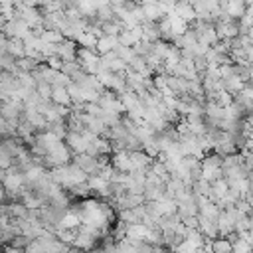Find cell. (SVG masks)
I'll list each match as a JSON object with an SVG mask.
<instances>
[{
    "instance_id": "obj_18",
    "label": "cell",
    "mask_w": 253,
    "mask_h": 253,
    "mask_svg": "<svg viewBox=\"0 0 253 253\" xmlns=\"http://www.w3.org/2000/svg\"><path fill=\"white\" fill-rule=\"evenodd\" d=\"M6 132H10V126H8V121L0 117V134H6Z\"/></svg>"
},
{
    "instance_id": "obj_6",
    "label": "cell",
    "mask_w": 253,
    "mask_h": 253,
    "mask_svg": "<svg viewBox=\"0 0 253 253\" xmlns=\"http://www.w3.org/2000/svg\"><path fill=\"white\" fill-rule=\"evenodd\" d=\"M119 45H121L119 43V38H115V36H103V38L97 40V47L95 49L99 51V55H107V53L115 51Z\"/></svg>"
},
{
    "instance_id": "obj_13",
    "label": "cell",
    "mask_w": 253,
    "mask_h": 253,
    "mask_svg": "<svg viewBox=\"0 0 253 253\" xmlns=\"http://www.w3.org/2000/svg\"><path fill=\"white\" fill-rule=\"evenodd\" d=\"M6 211L14 219H28V215H30V210L24 204H10V206H6Z\"/></svg>"
},
{
    "instance_id": "obj_16",
    "label": "cell",
    "mask_w": 253,
    "mask_h": 253,
    "mask_svg": "<svg viewBox=\"0 0 253 253\" xmlns=\"http://www.w3.org/2000/svg\"><path fill=\"white\" fill-rule=\"evenodd\" d=\"M45 61H47L45 65H47L49 69H55V71H61V69H63V61H61L57 55H53V57H49V59H45Z\"/></svg>"
},
{
    "instance_id": "obj_22",
    "label": "cell",
    "mask_w": 253,
    "mask_h": 253,
    "mask_svg": "<svg viewBox=\"0 0 253 253\" xmlns=\"http://www.w3.org/2000/svg\"><path fill=\"white\" fill-rule=\"evenodd\" d=\"M0 71H2V67H0Z\"/></svg>"
},
{
    "instance_id": "obj_4",
    "label": "cell",
    "mask_w": 253,
    "mask_h": 253,
    "mask_svg": "<svg viewBox=\"0 0 253 253\" xmlns=\"http://www.w3.org/2000/svg\"><path fill=\"white\" fill-rule=\"evenodd\" d=\"M65 144H67V148L77 156V154H85L87 152V146H89V142L81 136V132H67V136H65Z\"/></svg>"
},
{
    "instance_id": "obj_20",
    "label": "cell",
    "mask_w": 253,
    "mask_h": 253,
    "mask_svg": "<svg viewBox=\"0 0 253 253\" xmlns=\"http://www.w3.org/2000/svg\"><path fill=\"white\" fill-rule=\"evenodd\" d=\"M4 26H6V20H4V16L0 14V30H4Z\"/></svg>"
},
{
    "instance_id": "obj_21",
    "label": "cell",
    "mask_w": 253,
    "mask_h": 253,
    "mask_svg": "<svg viewBox=\"0 0 253 253\" xmlns=\"http://www.w3.org/2000/svg\"><path fill=\"white\" fill-rule=\"evenodd\" d=\"M247 36H249V38H251V42H253V28H251V30L247 32Z\"/></svg>"
},
{
    "instance_id": "obj_10",
    "label": "cell",
    "mask_w": 253,
    "mask_h": 253,
    "mask_svg": "<svg viewBox=\"0 0 253 253\" xmlns=\"http://www.w3.org/2000/svg\"><path fill=\"white\" fill-rule=\"evenodd\" d=\"M6 53L12 55L16 61L22 59V57H26V55H24V42H22V40H16V38H8Z\"/></svg>"
},
{
    "instance_id": "obj_9",
    "label": "cell",
    "mask_w": 253,
    "mask_h": 253,
    "mask_svg": "<svg viewBox=\"0 0 253 253\" xmlns=\"http://www.w3.org/2000/svg\"><path fill=\"white\" fill-rule=\"evenodd\" d=\"M51 103L69 109L71 107V97L67 93V87H53V91H51Z\"/></svg>"
},
{
    "instance_id": "obj_7",
    "label": "cell",
    "mask_w": 253,
    "mask_h": 253,
    "mask_svg": "<svg viewBox=\"0 0 253 253\" xmlns=\"http://www.w3.org/2000/svg\"><path fill=\"white\" fill-rule=\"evenodd\" d=\"M87 186H89V190H93V192H97L101 196H113L111 194V184L107 180H103L101 176H89Z\"/></svg>"
},
{
    "instance_id": "obj_5",
    "label": "cell",
    "mask_w": 253,
    "mask_h": 253,
    "mask_svg": "<svg viewBox=\"0 0 253 253\" xmlns=\"http://www.w3.org/2000/svg\"><path fill=\"white\" fill-rule=\"evenodd\" d=\"M113 168L121 174H130L134 172V166L130 162V156L126 150H121V152H113Z\"/></svg>"
},
{
    "instance_id": "obj_17",
    "label": "cell",
    "mask_w": 253,
    "mask_h": 253,
    "mask_svg": "<svg viewBox=\"0 0 253 253\" xmlns=\"http://www.w3.org/2000/svg\"><path fill=\"white\" fill-rule=\"evenodd\" d=\"M71 192H73L75 196H87V194H89V186H87V182H85V184L73 186V188H71Z\"/></svg>"
},
{
    "instance_id": "obj_19",
    "label": "cell",
    "mask_w": 253,
    "mask_h": 253,
    "mask_svg": "<svg viewBox=\"0 0 253 253\" xmlns=\"http://www.w3.org/2000/svg\"><path fill=\"white\" fill-rule=\"evenodd\" d=\"M6 253H26V249H18V247L8 245V247H6Z\"/></svg>"
},
{
    "instance_id": "obj_12",
    "label": "cell",
    "mask_w": 253,
    "mask_h": 253,
    "mask_svg": "<svg viewBox=\"0 0 253 253\" xmlns=\"http://www.w3.org/2000/svg\"><path fill=\"white\" fill-rule=\"evenodd\" d=\"M210 249H211V253H229V251H233V245L227 237H217V239L210 241Z\"/></svg>"
},
{
    "instance_id": "obj_14",
    "label": "cell",
    "mask_w": 253,
    "mask_h": 253,
    "mask_svg": "<svg viewBox=\"0 0 253 253\" xmlns=\"http://www.w3.org/2000/svg\"><path fill=\"white\" fill-rule=\"evenodd\" d=\"M117 38H119V43H121L123 47H134V45L138 43V40L134 38V34H132L130 30H123Z\"/></svg>"
},
{
    "instance_id": "obj_2",
    "label": "cell",
    "mask_w": 253,
    "mask_h": 253,
    "mask_svg": "<svg viewBox=\"0 0 253 253\" xmlns=\"http://www.w3.org/2000/svg\"><path fill=\"white\" fill-rule=\"evenodd\" d=\"M73 164L75 166H79L87 176L89 174H93V176H97L99 174V170H101V162H99V158H95V156H89V154H77V156H73Z\"/></svg>"
},
{
    "instance_id": "obj_11",
    "label": "cell",
    "mask_w": 253,
    "mask_h": 253,
    "mask_svg": "<svg viewBox=\"0 0 253 253\" xmlns=\"http://www.w3.org/2000/svg\"><path fill=\"white\" fill-rule=\"evenodd\" d=\"M97 40H99V38H97L95 34H91V32H87V30H85V32L77 34L73 42H75V43H79V45H81V47H85V49H95V47H97Z\"/></svg>"
},
{
    "instance_id": "obj_8",
    "label": "cell",
    "mask_w": 253,
    "mask_h": 253,
    "mask_svg": "<svg viewBox=\"0 0 253 253\" xmlns=\"http://www.w3.org/2000/svg\"><path fill=\"white\" fill-rule=\"evenodd\" d=\"M148 227L144 223H134V225H126V233H125V239H130V241H144L146 235H148Z\"/></svg>"
},
{
    "instance_id": "obj_3",
    "label": "cell",
    "mask_w": 253,
    "mask_h": 253,
    "mask_svg": "<svg viewBox=\"0 0 253 253\" xmlns=\"http://www.w3.org/2000/svg\"><path fill=\"white\" fill-rule=\"evenodd\" d=\"M77 43L73 40H63L59 45H57V57L63 61V63H69V61H77Z\"/></svg>"
},
{
    "instance_id": "obj_1",
    "label": "cell",
    "mask_w": 253,
    "mask_h": 253,
    "mask_svg": "<svg viewBox=\"0 0 253 253\" xmlns=\"http://www.w3.org/2000/svg\"><path fill=\"white\" fill-rule=\"evenodd\" d=\"M2 34H4L6 38H16V40H22V42H24L28 36H32V28H30L22 18H14V20L6 22Z\"/></svg>"
},
{
    "instance_id": "obj_15",
    "label": "cell",
    "mask_w": 253,
    "mask_h": 253,
    "mask_svg": "<svg viewBox=\"0 0 253 253\" xmlns=\"http://www.w3.org/2000/svg\"><path fill=\"white\" fill-rule=\"evenodd\" d=\"M115 53H117V57H119V59H123L126 65L136 57V55H134V51H132V47H123V45H119V47L115 49Z\"/></svg>"
}]
</instances>
